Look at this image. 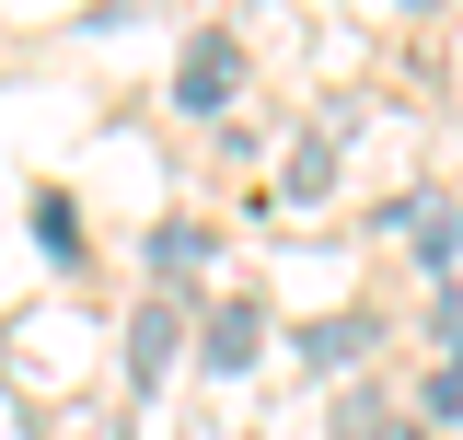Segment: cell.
Instances as JSON below:
<instances>
[{"instance_id": "2", "label": "cell", "mask_w": 463, "mask_h": 440, "mask_svg": "<svg viewBox=\"0 0 463 440\" xmlns=\"http://www.w3.org/2000/svg\"><path fill=\"white\" fill-rule=\"evenodd\" d=\"M255 336H267V313H255V301H232V313H209V359L243 371V359H255Z\"/></svg>"}, {"instance_id": "1", "label": "cell", "mask_w": 463, "mask_h": 440, "mask_svg": "<svg viewBox=\"0 0 463 440\" xmlns=\"http://www.w3.org/2000/svg\"><path fill=\"white\" fill-rule=\"evenodd\" d=\"M232 70H243V58H232V35L209 24V35H185V70H174V93H185L197 116H221V105H232Z\"/></svg>"}, {"instance_id": "3", "label": "cell", "mask_w": 463, "mask_h": 440, "mask_svg": "<svg viewBox=\"0 0 463 440\" xmlns=\"http://www.w3.org/2000/svg\"><path fill=\"white\" fill-rule=\"evenodd\" d=\"M128 359H139V383L174 359V313H139V336H128Z\"/></svg>"}]
</instances>
